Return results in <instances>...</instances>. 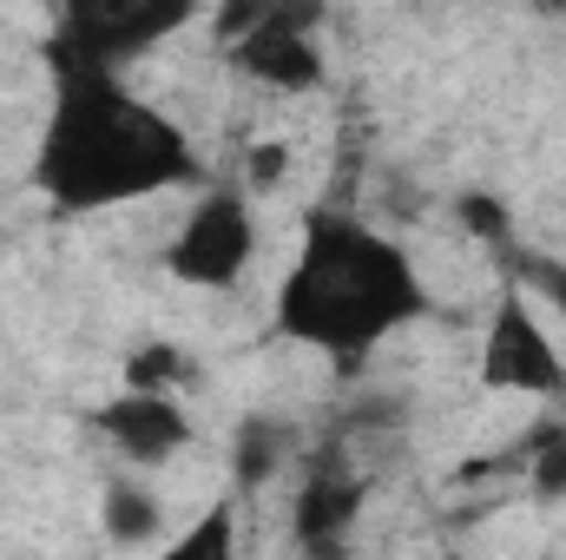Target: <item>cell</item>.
Returning <instances> with one entry per match:
<instances>
[{
  "mask_svg": "<svg viewBox=\"0 0 566 560\" xmlns=\"http://www.w3.org/2000/svg\"><path fill=\"white\" fill-rule=\"evenodd\" d=\"M481 383L507 390V396L566 403V356L554 350V336L534 317V303H527L521 283H507L494 297V317H488V336H481Z\"/></svg>",
  "mask_w": 566,
  "mask_h": 560,
  "instance_id": "5b68a950",
  "label": "cell"
},
{
  "mask_svg": "<svg viewBox=\"0 0 566 560\" xmlns=\"http://www.w3.org/2000/svg\"><path fill=\"white\" fill-rule=\"evenodd\" d=\"M93 428H99L126 462H145V468L171 462V455L191 442L185 403H178L171 390H133V383H126V396H113V403L93 409Z\"/></svg>",
  "mask_w": 566,
  "mask_h": 560,
  "instance_id": "8992f818",
  "label": "cell"
},
{
  "mask_svg": "<svg viewBox=\"0 0 566 560\" xmlns=\"http://www.w3.org/2000/svg\"><path fill=\"white\" fill-rule=\"evenodd\" d=\"M527 278L541 283V290L560 303V317H566V265H541V258H534V265H527Z\"/></svg>",
  "mask_w": 566,
  "mask_h": 560,
  "instance_id": "5bb4252c",
  "label": "cell"
},
{
  "mask_svg": "<svg viewBox=\"0 0 566 560\" xmlns=\"http://www.w3.org/2000/svg\"><path fill=\"white\" fill-rule=\"evenodd\" d=\"M151 528H158L151 495H145L139 481H113L106 488V535L113 541H151Z\"/></svg>",
  "mask_w": 566,
  "mask_h": 560,
  "instance_id": "30bf717a",
  "label": "cell"
},
{
  "mask_svg": "<svg viewBox=\"0 0 566 560\" xmlns=\"http://www.w3.org/2000/svg\"><path fill=\"white\" fill-rule=\"evenodd\" d=\"M283 462H290V428H277V422H251V428L238 435L231 475H238V488H258L264 475H277Z\"/></svg>",
  "mask_w": 566,
  "mask_h": 560,
  "instance_id": "9c48e42d",
  "label": "cell"
},
{
  "mask_svg": "<svg viewBox=\"0 0 566 560\" xmlns=\"http://www.w3.org/2000/svg\"><path fill=\"white\" fill-rule=\"evenodd\" d=\"M198 178V152L171 113L119 86L106 66H53V106L33 152V191L53 211L93 218Z\"/></svg>",
  "mask_w": 566,
  "mask_h": 560,
  "instance_id": "6da1fadb",
  "label": "cell"
},
{
  "mask_svg": "<svg viewBox=\"0 0 566 560\" xmlns=\"http://www.w3.org/2000/svg\"><path fill=\"white\" fill-rule=\"evenodd\" d=\"M363 495H369L363 475H349L343 462H336V468L323 462V468L303 481V495H296V541H303V548H336V541L349 535V521L363 515Z\"/></svg>",
  "mask_w": 566,
  "mask_h": 560,
  "instance_id": "52a82bcc",
  "label": "cell"
},
{
  "mask_svg": "<svg viewBox=\"0 0 566 560\" xmlns=\"http://www.w3.org/2000/svg\"><path fill=\"white\" fill-rule=\"evenodd\" d=\"M521 468H527V488L541 501H560L566 495V422H541L527 442H521Z\"/></svg>",
  "mask_w": 566,
  "mask_h": 560,
  "instance_id": "ba28073f",
  "label": "cell"
},
{
  "mask_svg": "<svg viewBox=\"0 0 566 560\" xmlns=\"http://www.w3.org/2000/svg\"><path fill=\"white\" fill-rule=\"evenodd\" d=\"M191 13H198V0H60L46 66H106L113 73L119 60H139L158 40H171Z\"/></svg>",
  "mask_w": 566,
  "mask_h": 560,
  "instance_id": "3957f363",
  "label": "cell"
},
{
  "mask_svg": "<svg viewBox=\"0 0 566 560\" xmlns=\"http://www.w3.org/2000/svg\"><path fill=\"white\" fill-rule=\"evenodd\" d=\"M224 548H231V508H211V521L178 541V554H224Z\"/></svg>",
  "mask_w": 566,
  "mask_h": 560,
  "instance_id": "4fadbf2b",
  "label": "cell"
},
{
  "mask_svg": "<svg viewBox=\"0 0 566 560\" xmlns=\"http://www.w3.org/2000/svg\"><path fill=\"white\" fill-rule=\"evenodd\" d=\"M185 376H191V370H185V356H178L171 343H151L139 363L126 370V383H133V390H171V396H178V383H185Z\"/></svg>",
  "mask_w": 566,
  "mask_h": 560,
  "instance_id": "8fae6325",
  "label": "cell"
},
{
  "mask_svg": "<svg viewBox=\"0 0 566 560\" xmlns=\"http://www.w3.org/2000/svg\"><path fill=\"white\" fill-rule=\"evenodd\" d=\"M422 310L428 283L396 238H382L369 218L336 205H316L303 218L296 265L277 283V330L290 343L356 370L376 343L409 330Z\"/></svg>",
  "mask_w": 566,
  "mask_h": 560,
  "instance_id": "7a4b0ae2",
  "label": "cell"
},
{
  "mask_svg": "<svg viewBox=\"0 0 566 560\" xmlns=\"http://www.w3.org/2000/svg\"><path fill=\"white\" fill-rule=\"evenodd\" d=\"M277 0H218V20H211V33H218V46H231L238 33H251L264 13H271Z\"/></svg>",
  "mask_w": 566,
  "mask_h": 560,
  "instance_id": "7c38bea8",
  "label": "cell"
},
{
  "mask_svg": "<svg viewBox=\"0 0 566 560\" xmlns=\"http://www.w3.org/2000/svg\"><path fill=\"white\" fill-rule=\"evenodd\" d=\"M251 258H258V218H251V198L238 185H205L165 245V271L178 283H198V290H231Z\"/></svg>",
  "mask_w": 566,
  "mask_h": 560,
  "instance_id": "277c9868",
  "label": "cell"
}]
</instances>
